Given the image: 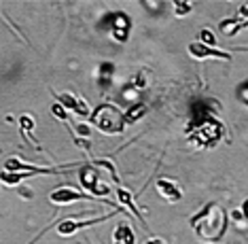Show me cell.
Here are the masks:
<instances>
[{
    "label": "cell",
    "instance_id": "6da1fadb",
    "mask_svg": "<svg viewBox=\"0 0 248 244\" xmlns=\"http://www.w3.org/2000/svg\"><path fill=\"white\" fill-rule=\"evenodd\" d=\"M191 228L202 238H221L227 229V214L221 208V204L210 202L191 219Z\"/></svg>",
    "mask_w": 248,
    "mask_h": 244
},
{
    "label": "cell",
    "instance_id": "7a4b0ae2",
    "mask_svg": "<svg viewBox=\"0 0 248 244\" xmlns=\"http://www.w3.org/2000/svg\"><path fill=\"white\" fill-rule=\"evenodd\" d=\"M223 134H225V128L217 119H204L202 123H197L193 132H189V140L191 145L200 146V149H212V146L218 145Z\"/></svg>",
    "mask_w": 248,
    "mask_h": 244
},
{
    "label": "cell",
    "instance_id": "3957f363",
    "mask_svg": "<svg viewBox=\"0 0 248 244\" xmlns=\"http://www.w3.org/2000/svg\"><path fill=\"white\" fill-rule=\"evenodd\" d=\"M93 126L104 134H121L123 128H125V121H123V115L117 106H110V104H102L98 106L92 117Z\"/></svg>",
    "mask_w": 248,
    "mask_h": 244
},
{
    "label": "cell",
    "instance_id": "277c9868",
    "mask_svg": "<svg viewBox=\"0 0 248 244\" xmlns=\"http://www.w3.org/2000/svg\"><path fill=\"white\" fill-rule=\"evenodd\" d=\"M78 179H81V185L83 189L87 191V195L92 197H106L110 194V187L102 183V179L98 177V172H95L93 166H83L81 172H78Z\"/></svg>",
    "mask_w": 248,
    "mask_h": 244
},
{
    "label": "cell",
    "instance_id": "5b68a950",
    "mask_svg": "<svg viewBox=\"0 0 248 244\" xmlns=\"http://www.w3.org/2000/svg\"><path fill=\"white\" fill-rule=\"evenodd\" d=\"M189 55L195 60H206V58H218V60H231L229 53H225V51L217 49V47H208V45L200 43V41H193L189 43Z\"/></svg>",
    "mask_w": 248,
    "mask_h": 244
},
{
    "label": "cell",
    "instance_id": "8992f818",
    "mask_svg": "<svg viewBox=\"0 0 248 244\" xmlns=\"http://www.w3.org/2000/svg\"><path fill=\"white\" fill-rule=\"evenodd\" d=\"M108 217H112V214H106V217H98V219H87V221L66 219V221H62V223L58 225V234H60V236H72V234H77L78 229H85V228H89V225L102 223V221H106Z\"/></svg>",
    "mask_w": 248,
    "mask_h": 244
},
{
    "label": "cell",
    "instance_id": "52a82bcc",
    "mask_svg": "<svg viewBox=\"0 0 248 244\" xmlns=\"http://www.w3.org/2000/svg\"><path fill=\"white\" fill-rule=\"evenodd\" d=\"M49 200L53 204H62V206H64V204H72V202H78V200H89V195L72 189V187H60V189L51 191Z\"/></svg>",
    "mask_w": 248,
    "mask_h": 244
},
{
    "label": "cell",
    "instance_id": "ba28073f",
    "mask_svg": "<svg viewBox=\"0 0 248 244\" xmlns=\"http://www.w3.org/2000/svg\"><path fill=\"white\" fill-rule=\"evenodd\" d=\"M155 187H157V194H159L163 200H168V202L183 200V189L178 187V183H174L170 179H159L155 183Z\"/></svg>",
    "mask_w": 248,
    "mask_h": 244
},
{
    "label": "cell",
    "instance_id": "9c48e42d",
    "mask_svg": "<svg viewBox=\"0 0 248 244\" xmlns=\"http://www.w3.org/2000/svg\"><path fill=\"white\" fill-rule=\"evenodd\" d=\"M62 109H70L72 113H77L78 117H87L89 115V106L81 98H75L72 94H60L58 96Z\"/></svg>",
    "mask_w": 248,
    "mask_h": 244
},
{
    "label": "cell",
    "instance_id": "30bf717a",
    "mask_svg": "<svg viewBox=\"0 0 248 244\" xmlns=\"http://www.w3.org/2000/svg\"><path fill=\"white\" fill-rule=\"evenodd\" d=\"M112 36H115L119 43L127 41V36H129V19L125 17V13H121V11L112 17Z\"/></svg>",
    "mask_w": 248,
    "mask_h": 244
},
{
    "label": "cell",
    "instance_id": "8fae6325",
    "mask_svg": "<svg viewBox=\"0 0 248 244\" xmlns=\"http://www.w3.org/2000/svg\"><path fill=\"white\" fill-rule=\"evenodd\" d=\"M246 26H248L246 19H223L221 24H218V30H221L225 36H233L235 32L244 30Z\"/></svg>",
    "mask_w": 248,
    "mask_h": 244
},
{
    "label": "cell",
    "instance_id": "7c38bea8",
    "mask_svg": "<svg viewBox=\"0 0 248 244\" xmlns=\"http://www.w3.org/2000/svg\"><path fill=\"white\" fill-rule=\"evenodd\" d=\"M117 200H119V202L123 204V206H125L127 211L134 214V217L142 221V217H140V211L136 208V204H134V200H132V194H129V191H125V189H123V187H117ZM142 223H144V221H142Z\"/></svg>",
    "mask_w": 248,
    "mask_h": 244
},
{
    "label": "cell",
    "instance_id": "4fadbf2b",
    "mask_svg": "<svg viewBox=\"0 0 248 244\" xmlns=\"http://www.w3.org/2000/svg\"><path fill=\"white\" fill-rule=\"evenodd\" d=\"M115 244H134V231L127 223H119L115 229Z\"/></svg>",
    "mask_w": 248,
    "mask_h": 244
},
{
    "label": "cell",
    "instance_id": "5bb4252c",
    "mask_svg": "<svg viewBox=\"0 0 248 244\" xmlns=\"http://www.w3.org/2000/svg\"><path fill=\"white\" fill-rule=\"evenodd\" d=\"M146 115V104H136L134 109H129L125 115H123V121H125V126L127 123H136L138 119H142Z\"/></svg>",
    "mask_w": 248,
    "mask_h": 244
},
{
    "label": "cell",
    "instance_id": "9a60e30c",
    "mask_svg": "<svg viewBox=\"0 0 248 244\" xmlns=\"http://www.w3.org/2000/svg\"><path fill=\"white\" fill-rule=\"evenodd\" d=\"M202 41L200 43H204V45H208V47H217V38H214V34L210 32V30H202Z\"/></svg>",
    "mask_w": 248,
    "mask_h": 244
},
{
    "label": "cell",
    "instance_id": "2e32d148",
    "mask_svg": "<svg viewBox=\"0 0 248 244\" xmlns=\"http://www.w3.org/2000/svg\"><path fill=\"white\" fill-rule=\"evenodd\" d=\"M193 4L191 2H176V15H187V11H191Z\"/></svg>",
    "mask_w": 248,
    "mask_h": 244
},
{
    "label": "cell",
    "instance_id": "e0dca14e",
    "mask_svg": "<svg viewBox=\"0 0 248 244\" xmlns=\"http://www.w3.org/2000/svg\"><path fill=\"white\" fill-rule=\"evenodd\" d=\"M21 128H24V132H30V130L34 128V121H32L28 115H24V117H21Z\"/></svg>",
    "mask_w": 248,
    "mask_h": 244
},
{
    "label": "cell",
    "instance_id": "ac0fdd59",
    "mask_svg": "<svg viewBox=\"0 0 248 244\" xmlns=\"http://www.w3.org/2000/svg\"><path fill=\"white\" fill-rule=\"evenodd\" d=\"M238 13H240V17H242V19H246V21H248V2L240 4V11H238Z\"/></svg>",
    "mask_w": 248,
    "mask_h": 244
},
{
    "label": "cell",
    "instance_id": "d6986e66",
    "mask_svg": "<svg viewBox=\"0 0 248 244\" xmlns=\"http://www.w3.org/2000/svg\"><path fill=\"white\" fill-rule=\"evenodd\" d=\"M240 98H242V100H244V102H246V104H248V83H246V85H244V87H242V89H240Z\"/></svg>",
    "mask_w": 248,
    "mask_h": 244
},
{
    "label": "cell",
    "instance_id": "ffe728a7",
    "mask_svg": "<svg viewBox=\"0 0 248 244\" xmlns=\"http://www.w3.org/2000/svg\"><path fill=\"white\" fill-rule=\"evenodd\" d=\"M242 214H244V219L248 221V200H244V204H242Z\"/></svg>",
    "mask_w": 248,
    "mask_h": 244
},
{
    "label": "cell",
    "instance_id": "44dd1931",
    "mask_svg": "<svg viewBox=\"0 0 248 244\" xmlns=\"http://www.w3.org/2000/svg\"><path fill=\"white\" fill-rule=\"evenodd\" d=\"M144 244H166V242L159 240V238H153V240H149V242H144Z\"/></svg>",
    "mask_w": 248,
    "mask_h": 244
},
{
    "label": "cell",
    "instance_id": "7402d4cb",
    "mask_svg": "<svg viewBox=\"0 0 248 244\" xmlns=\"http://www.w3.org/2000/svg\"><path fill=\"white\" fill-rule=\"evenodd\" d=\"M238 51H248V47H238Z\"/></svg>",
    "mask_w": 248,
    "mask_h": 244
}]
</instances>
